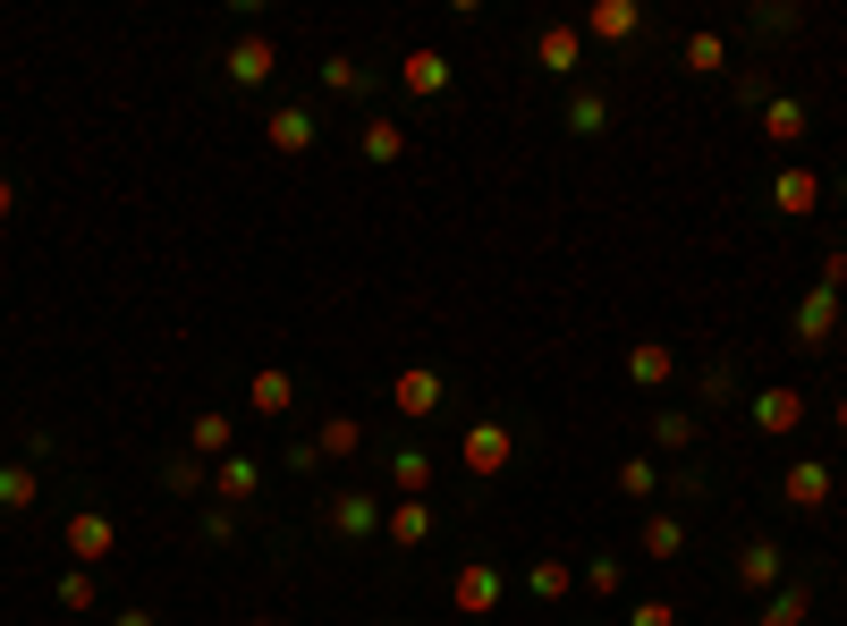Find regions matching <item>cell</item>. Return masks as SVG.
<instances>
[{"label": "cell", "mask_w": 847, "mask_h": 626, "mask_svg": "<svg viewBox=\"0 0 847 626\" xmlns=\"http://www.w3.org/2000/svg\"><path fill=\"white\" fill-rule=\"evenodd\" d=\"M407 85H416V94H441V85H450V60H441V51H416V60H407Z\"/></svg>", "instance_id": "obj_1"}, {"label": "cell", "mask_w": 847, "mask_h": 626, "mask_svg": "<svg viewBox=\"0 0 847 626\" xmlns=\"http://www.w3.org/2000/svg\"><path fill=\"white\" fill-rule=\"evenodd\" d=\"M68 550H77V559H102V550H111V525H102V517H77V525H68Z\"/></svg>", "instance_id": "obj_2"}, {"label": "cell", "mask_w": 847, "mask_h": 626, "mask_svg": "<svg viewBox=\"0 0 847 626\" xmlns=\"http://www.w3.org/2000/svg\"><path fill=\"white\" fill-rule=\"evenodd\" d=\"M398 407H407V415H432V407H441V381H432V373H407V381H398Z\"/></svg>", "instance_id": "obj_3"}, {"label": "cell", "mask_w": 847, "mask_h": 626, "mask_svg": "<svg viewBox=\"0 0 847 626\" xmlns=\"http://www.w3.org/2000/svg\"><path fill=\"white\" fill-rule=\"evenodd\" d=\"M271 144H280V153H305V144H314L305 111H280V119H271Z\"/></svg>", "instance_id": "obj_4"}, {"label": "cell", "mask_w": 847, "mask_h": 626, "mask_svg": "<svg viewBox=\"0 0 847 626\" xmlns=\"http://www.w3.org/2000/svg\"><path fill=\"white\" fill-rule=\"evenodd\" d=\"M466 457H475L484 474H500V466H509V432H475V440H466Z\"/></svg>", "instance_id": "obj_5"}, {"label": "cell", "mask_w": 847, "mask_h": 626, "mask_svg": "<svg viewBox=\"0 0 847 626\" xmlns=\"http://www.w3.org/2000/svg\"><path fill=\"white\" fill-rule=\"evenodd\" d=\"M229 77H237V85H263V77H271V51H263V43H246V51L229 60Z\"/></svg>", "instance_id": "obj_6"}, {"label": "cell", "mask_w": 847, "mask_h": 626, "mask_svg": "<svg viewBox=\"0 0 847 626\" xmlns=\"http://www.w3.org/2000/svg\"><path fill=\"white\" fill-rule=\"evenodd\" d=\"M754 424H763V432H788V424H797V398H788V390H771V398L754 407Z\"/></svg>", "instance_id": "obj_7"}, {"label": "cell", "mask_w": 847, "mask_h": 626, "mask_svg": "<svg viewBox=\"0 0 847 626\" xmlns=\"http://www.w3.org/2000/svg\"><path fill=\"white\" fill-rule=\"evenodd\" d=\"M491 593H500V584H491L484 567H466V576H457V601H466V610H491Z\"/></svg>", "instance_id": "obj_8"}, {"label": "cell", "mask_w": 847, "mask_h": 626, "mask_svg": "<svg viewBox=\"0 0 847 626\" xmlns=\"http://www.w3.org/2000/svg\"><path fill=\"white\" fill-rule=\"evenodd\" d=\"M788 491H797V500L814 508V500H822V491H831V474H822V466H797V474H788Z\"/></svg>", "instance_id": "obj_9"}, {"label": "cell", "mask_w": 847, "mask_h": 626, "mask_svg": "<svg viewBox=\"0 0 847 626\" xmlns=\"http://www.w3.org/2000/svg\"><path fill=\"white\" fill-rule=\"evenodd\" d=\"M780 576V550H746V584H771Z\"/></svg>", "instance_id": "obj_10"}, {"label": "cell", "mask_w": 847, "mask_h": 626, "mask_svg": "<svg viewBox=\"0 0 847 626\" xmlns=\"http://www.w3.org/2000/svg\"><path fill=\"white\" fill-rule=\"evenodd\" d=\"M0 500H18V508H26V500H34V474H18V466H9V474H0Z\"/></svg>", "instance_id": "obj_11"}, {"label": "cell", "mask_w": 847, "mask_h": 626, "mask_svg": "<svg viewBox=\"0 0 847 626\" xmlns=\"http://www.w3.org/2000/svg\"><path fill=\"white\" fill-rule=\"evenodd\" d=\"M0 212H9V178H0Z\"/></svg>", "instance_id": "obj_12"}]
</instances>
